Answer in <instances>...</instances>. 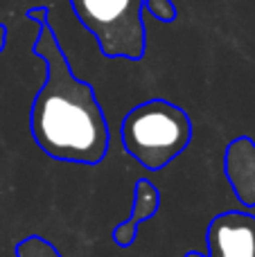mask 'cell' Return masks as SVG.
I'll return each mask as SVG.
<instances>
[{
    "label": "cell",
    "instance_id": "8",
    "mask_svg": "<svg viewBox=\"0 0 255 257\" xmlns=\"http://www.w3.org/2000/svg\"><path fill=\"white\" fill-rule=\"evenodd\" d=\"M145 7H147V12L161 23H174L176 21V7L172 0H145Z\"/></svg>",
    "mask_w": 255,
    "mask_h": 257
},
{
    "label": "cell",
    "instance_id": "6",
    "mask_svg": "<svg viewBox=\"0 0 255 257\" xmlns=\"http://www.w3.org/2000/svg\"><path fill=\"white\" fill-rule=\"evenodd\" d=\"M158 205H161V194H158L156 185L147 178H140L136 183V199H134V210H131V217L126 221H122L120 226L113 230V239L117 246L122 248H129L136 241L138 235V223L147 221L156 214Z\"/></svg>",
    "mask_w": 255,
    "mask_h": 257
},
{
    "label": "cell",
    "instance_id": "7",
    "mask_svg": "<svg viewBox=\"0 0 255 257\" xmlns=\"http://www.w3.org/2000/svg\"><path fill=\"white\" fill-rule=\"evenodd\" d=\"M16 257H61V253L43 237H27L16 246Z\"/></svg>",
    "mask_w": 255,
    "mask_h": 257
},
{
    "label": "cell",
    "instance_id": "1",
    "mask_svg": "<svg viewBox=\"0 0 255 257\" xmlns=\"http://www.w3.org/2000/svg\"><path fill=\"white\" fill-rule=\"evenodd\" d=\"M32 52L45 61L48 75L32 102L34 142L54 160L97 165L108 151V126L95 88L72 75L66 52L50 23H41Z\"/></svg>",
    "mask_w": 255,
    "mask_h": 257
},
{
    "label": "cell",
    "instance_id": "9",
    "mask_svg": "<svg viewBox=\"0 0 255 257\" xmlns=\"http://www.w3.org/2000/svg\"><path fill=\"white\" fill-rule=\"evenodd\" d=\"M48 14H50V7H32V9H27V18H30V21H34V23H45L48 21Z\"/></svg>",
    "mask_w": 255,
    "mask_h": 257
},
{
    "label": "cell",
    "instance_id": "5",
    "mask_svg": "<svg viewBox=\"0 0 255 257\" xmlns=\"http://www.w3.org/2000/svg\"><path fill=\"white\" fill-rule=\"evenodd\" d=\"M226 178L239 203L255 205V145L251 138H237L226 147Z\"/></svg>",
    "mask_w": 255,
    "mask_h": 257
},
{
    "label": "cell",
    "instance_id": "2",
    "mask_svg": "<svg viewBox=\"0 0 255 257\" xmlns=\"http://www.w3.org/2000/svg\"><path fill=\"white\" fill-rule=\"evenodd\" d=\"M120 140L131 158L149 172H158L188 149L192 122L188 111L176 104L167 99H147L124 115Z\"/></svg>",
    "mask_w": 255,
    "mask_h": 257
},
{
    "label": "cell",
    "instance_id": "4",
    "mask_svg": "<svg viewBox=\"0 0 255 257\" xmlns=\"http://www.w3.org/2000/svg\"><path fill=\"white\" fill-rule=\"evenodd\" d=\"M208 257H255V217L224 212L208 226Z\"/></svg>",
    "mask_w": 255,
    "mask_h": 257
},
{
    "label": "cell",
    "instance_id": "3",
    "mask_svg": "<svg viewBox=\"0 0 255 257\" xmlns=\"http://www.w3.org/2000/svg\"><path fill=\"white\" fill-rule=\"evenodd\" d=\"M106 59L145 57V0H68Z\"/></svg>",
    "mask_w": 255,
    "mask_h": 257
},
{
    "label": "cell",
    "instance_id": "10",
    "mask_svg": "<svg viewBox=\"0 0 255 257\" xmlns=\"http://www.w3.org/2000/svg\"><path fill=\"white\" fill-rule=\"evenodd\" d=\"M7 34H9L7 25H5V23H0V52H3L5 45H7Z\"/></svg>",
    "mask_w": 255,
    "mask_h": 257
},
{
    "label": "cell",
    "instance_id": "11",
    "mask_svg": "<svg viewBox=\"0 0 255 257\" xmlns=\"http://www.w3.org/2000/svg\"><path fill=\"white\" fill-rule=\"evenodd\" d=\"M185 257H203V255H199V253H188Z\"/></svg>",
    "mask_w": 255,
    "mask_h": 257
}]
</instances>
